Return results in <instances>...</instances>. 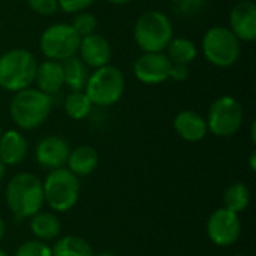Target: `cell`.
I'll list each match as a JSON object with an SVG mask.
<instances>
[{
    "label": "cell",
    "mask_w": 256,
    "mask_h": 256,
    "mask_svg": "<svg viewBox=\"0 0 256 256\" xmlns=\"http://www.w3.org/2000/svg\"><path fill=\"white\" fill-rule=\"evenodd\" d=\"M6 202L15 220L30 219L42 210L44 190L42 182L32 172H20L14 176L6 186Z\"/></svg>",
    "instance_id": "obj_1"
},
{
    "label": "cell",
    "mask_w": 256,
    "mask_h": 256,
    "mask_svg": "<svg viewBox=\"0 0 256 256\" xmlns=\"http://www.w3.org/2000/svg\"><path fill=\"white\" fill-rule=\"evenodd\" d=\"M51 108V96L38 88L27 87L15 93L9 105V112L12 122L20 129L32 130L39 128L48 118Z\"/></svg>",
    "instance_id": "obj_2"
},
{
    "label": "cell",
    "mask_w": 256,
    "mask_h": 256,
    "mask_svg": "<svg viewBox=\"0 0 256 256\" xmlns=\"http://www.w3.org/2000/svg\"><path fill=\"white\" fill-rule=\"evenodd\" d=\"M36 57L22 48H14L0 56V87L16 93L34 82Z\"/></svg>",
    "instance_id": "obj_3"
},
{
    "label": "cell",
    "mask_w": 256,
    "mask_h": 256,
    "mask_svg": "<svg viewBox=\"0 0 256 256\" xmlns=\"http://www.w3.org/2000/svg\"><path fill=\"white\" fill-rule=\"evenodd\" d=\"M172 36L171 20L160 10L144 12L134 27V39L144 52H162Z\"/></svg>",
    "instance_id": "obj_4"
},
{
    "label": "cell",
    "mask_w": 256,
    "mask_h": 256,
    "mask_svg": "<svg viewBox=\"0 0 256 256\" xmlns=\"http://www.w3.org/2000/svg\"><path fill=\"white\" fill-rule=\"evenodd\" d=\"M42 190L44 202H46L52 212L64 213L70 210L80 198V180L72 171L62 166L51 170L42 182Z\"/></svg>",
    "instance_id": "obj_5"
},
{
    "label": "cell",
    "mask_w": 256,
    "mask_h": 256,
    "mask_svg": "<svg viewBox=\"0 0 256 256\" xmlns=\"http://www.w3.org/2000/svg\"><path fill=\"white\" fill-rule=\"evenodd\" d=\"M84 92L93 105L111 106L124 93V75L118 68L111 64L98 68L88 75Z\"/></svg>",
    "instance_id": "obj_6"
},
{
    "label": "cell",
    "mask_w": 256,
    "mask_h": 256,
    "mask_svg": "<svg viewBox=\"0 0 256 256\" xmlns=\"http://www.w3.org/2000/svg\"><path fill=\"white\" fill-rule=\"evenodd\" d=\"M202 52L208 63L218 68H230L237 63L242 46L230 27L214 26L202 38Z\"/></svg>",
    "instance_id": "obj_7"
},
{
    "label": "cell",
    "mask_w": 256,
    "mask_h": 256,
    "mask_svg": "<svg viewBox=\"0 0 256 256\" xmlns=\"http://www.w3.org/2000/svg\"><path fill=\"white\" fill-rule=\"evenodd\" d=\"M244 120V110L242 104L232 96L218 98L208 108L207 114V129L220 138H228L236 135Z\"/></svg>",
    "instance_id": "obj_8"
},
{
    "label": "cell",
    "mask_w": 256,
    "mask_h": 256,
    "mask_svg": "<svg viewBox=\"0 0 256 256\" xmlns=\"http://www.w3.org/2000/svg\"><path fill=\"white\" fill-rule=\"evenodd\" d=\"M81 36L70 24L57 22L44 30L39 39V46L48 60L63 62L72 56H76Z\"/></svg>",
    "instance_id": "obj_9"
},
{
    "label": "cell",
    "mask_w": 256,
    "mask_h": 256,
    "mask_svg": "<svg viewBox=\"0 0 256 256\" xmlns=\"http://www.w3.org/2000/svg\"><path fill=\"white\" fill-rule=\"evenodd\" d=\"M242 234V222L237 213L222 207L214 210L207 220V236L219 248L232 246Z\"/></svg>",
    "instance_id": "obj_10"
},
{
    "label": "cell",
    "mask_w": 256,
    "mask_h": 256,
    "mask_svg": "<svg viewBox=\"0 0 256 256\" xmlns=\"http://www.w3.org/2000/svg\"><path fill=\"white\" fill-rule=\"evenodd\" d=\"M171 60L164 52H144L134 63V74L144 84H160L170 80Z\"/></svg>",
    "instance_id": "obj_11"
},
{
    "label": "cell",
    "mask_w": 256,
    "mask_h": 256,
    "mask_svg": "<svg viewBox=\"0 0 256 256\" xmlns=\"http://www.w3.org/2000/svg\"><path fill=\"white\" fill-rule=\"evenodd\" d=\"M230 28L238 40L254 42L256 39V4L242 0L230 12Z\"/></svg>",
    "instance_id": "obj_12"
},
{
    "label": "cell",
    "mask_w": 256,
    "mask_h": 256,
    "mask_svg": "<svg viewBox=\"0 0 256 256\" xmlns=\"http://www.w3.org/2000/svg\"><path fill=\"white\" fill-rule=\"evenodd\" d=\"M70 148L69 144L60 136H45L42 138L34 150L36 160L40 166L46 170H57L64 166L68 162Z\"/></svg>",
    "instance_id": "obj_13"
},
{
    "label": "cell",
    "mask_w": 256,
    "mask_h": 256,
    "mask_svg": "<svg viewBox=\"0 0 256 256\" xmlns=\"http://www.w3.org/2000/svg\"><path fill=\"white\" fill-rule=\"evenodd\" d=\"M78 52L80 58L87 64V68L94 69L110 64V60L112 57V48L110 42L98 33L82 36L80 40Z\"/></svg>",
    "instance_id": "obj_14"
},
{
    "label": "cell",
    "mask_w": 256,
    "mask_h": 256,
    "mask_svg": "<svg viewBox=\"0 0 256 256\" xmlns=\"http://www.w3.org/2000/svg\"><path fill=\"white\" fill-rule=\"evenodd\" d=\"M174 129L180 138L189 142H198L206 138L208 129L206 118L190 110L180 111L174 118Z\"/></svg>",
    "instance_id": "obj_15"
},
{
    "label": "cell",
    "mask_w": 256,
    "mask_h": 256,
    "mask_svg": "<svg viewBox=\"0 0 256 256\" xmlns=\"http://www.w3.org/2000/svg\"><path fill=\"white\" fill-rule=\"evenodd\" d=\"M34 84H36L38 90L44 92L48 96H52L57 92H60V88L64 86L62 62L46 58V60L38 63Z\"/></svg>",
    "instance_id": "obj_16"
},
{
    "label": "cell",
    "mask_w": 256,
    "mask_h": 256,
    "mask_svg": "<svg viewBox=\"0 0 256 256\" xmlns=\"http://www.w3.org/2000/svg\"><path fill=\"white\" fill-rule=\"evenodd\" d=\"M28 144L24 135L9 129L0 135V160L4 165H18L27 156Z\"/></svg>",
    "instance_id": "obj_17"
},
{
    "label": "cell",
    "mask_w": 256,
    "mask_h": 256,
    "mask_svg": "<svg viewBox=\"0 0 256 256\" xmlns=\"http://www.w3.org/2000/svg\"><path fill=\"white\" fill-rule=\"evenodd\" d=\"M68 170L72 171L76 177H86L92 174L99 164L98 152L90 146H80L70 150L68 158Z\"/></svg>",
    "instance_id": "obj_18"
},
{
    "label": "cell",
    "mask_w": 256,
    "mask_h": 256,
    "mask_svg": "<svg viewBox=\"0 0 256 256\" xmlns=\"http://www.w3.org/2000/svg\"><path fill=\"white\" fill-rule=\"evenodd\" d=\"M30 230L40 242L54 240L60 236V220L52 212H38L30 218Z\"/></svg>",
    "instance_id": "obj_19"
},
{
    "label": "cell",
    "mask_w": 256,
    "mask_h": 256,
    "mask_svg": "<svg viewBox=\"0 0 256 256\" xmlns=\"http://www.w3.org/2000/svg\"><path fill=\"white\" fill-rule=\"evenodd\" d=\"M63 68V76H64V84L72 90H84L88 72H87V64L76 56H72L66 60L62 62Z\"/></svg>",
    "instance_id": "obj_20"
},
{
    "label": "cell",
    "mask_w": 256,
    "mask_h": 256,
    "mask_svg": "<svg viewBox=\"0 0 256 256\" xmlns=\"http://www.w3.org/2000/svg\"><path fill=\"white\" fill-rule=\"evenodd\" d=\"M165 50L168 51L166 56L172 64L189 66L198 56L195 42L188 38H172Z\"/></svg>",
    "instance_id": "obj_21"
},
{
    "label": "cell",
    "mask_w": 256,
    "mask_h": 256,
    "mask_svg": "<svg viewBox=\"0 0 256 256\" xmlns=\"http://www.w3.org/2000/svg\"><path fill=\"white\" fill-rule=\"evenodd\" d=\"M90 244L76 236H66L56 242L51 249V256H93Z\"/></svg>",
    "instance_id": "obj_22"
},
{
    "label": "cell",
    "mask_w": 256,
    "mask_h": 256,
    "mask_svg": "<svg viewBox=\"0 0 256 256\" xmlns=\"http://www.w3.org/2000/svg\"><path fill=\"white\" fill-rule=\"evenodd\" d=\"M249 202H250V190L244 183H234L224 194L225 208L237 214L244 212L249 207Z\"/></svg>",
    "instance_id": "obj_23"
},
{
    "label": "cell",
    "mask_w": 256,
    "mask_h": 256,
    "mask_svg": "<svg viewBox=\"0 0 256 256\" xmlns=\"http://www.w3.org/2000/svg\"><path fill=\"white\" fill-rule=\"evenodd\" d=\"M93 104L86 92H70L64 99V111L74 120H82L92 112Z\"/></svg>",
    "instance_id": "obj_24"
},
{
    "label": "cell",
    "mask_w": 256,
    "mask_h": 256,
    "mask_svg": "<svg viewBox=\"0 0 256 256\" xmlns=\"http://www.w3.org/2000/svg\"><path fill=\"white\" fill-rule=\"evenodd\" d=\"M74 27V30L82 38V36H87V34H92L94 33L96 27H98V20L93 14L90 12H78L70 24Z\"/></svg>",
    "instance_id": "obj_25"
},
{
    "label": "cell",
    "mask_w": 256,
    "mask_h": 256,
    "mask_svg": "<svg viewBox=\"0 0 256 256\" xmlns=\"http://www.w3.org/2000/svg\"><path fill=\"white\" fill-rule=\"evenodd\" d=\"M15 256H51V248L40 240H28L16 249Z\"/></svg>",
    "instance_id": "obj_26"
},
{
    "label": "cell",
    "mask_w": 256,
    "mask_h": 256,
    "mask_svg": "<svg viewBox=\"0 0 256 256\" xmlns=\"http://www.w3.org/2000/svg\"><path fill=\"white\" fill-rule=\"evenodd\" d=\"M27 4L33 12L44 16H51L58 10L57 0H27Z\"/></svg>",
    "instance_id": "obj_27"
},
{
    "label": "cell",
    "mask_w": 256,
    "mask_h": 256,
    "mask_svg": "<svg viewBox=\"0 0 256 256\" xmlns=\"http://www.w3.org/2000/svg\"><path fill=\"white\" fill-rule=\"evenodd\" d=\"M57 2H58V9L68 14H78L87 10L94 3V0H57Z\"/></svg>",
    "instance_id": "obj_28"
},
{
    "label": "cell",
    "mask_w": 256,
    "mask_h": 256,
    "mask_svg": "<svg viewBox=\"0 0 256 256\" xmlns=\"http://www.w3.org/2000/svg\"><path fill=\"white\" fill-rule=\"evenodd\" d=\"M170 78L174 81H184L189 78V66H182V64H172L170 70Z\"/></svg>",
    "instance_id": "obj_29"
},
{
    "label": "cell",
    "mask_w": 256,
    "mask_h": 256,
    "mask_svg": "<svg viewBox=\"0 0 256 256\" xmlns=\"http://www.w3.org/2000/svg\"><path fill=\"white\" fill-rule=\"evenodd\" d=\"M249 164H250V170H252V171H255L256 170V152H252Z\"/></svg>",
    "instance_id": "obj_30"
},
{
    "label": "cell",
    "mask_w": 256,
    "mask_h": 256,
    "mask_svg": "<svg viewBox=\"0 0 256 256\" xmlns=\"http://www.w3.org/2000/svg\"><path fill=\"white\" fill-rule=\"evenodd\" d=\"M4 232H6V225H4V222H3V219L0 218V240L4 237Z\"/></svg>",
    "instance_id": "obj_31"
},
{
    "label": "cell",
    "mask_w": 256,
    "mask_h": 256,
    "mask_svg": "<svg viewBox=\"0 0 256 256\" xmlns=\"http://www.w3.org/2000/svg\"><path fill=\"white\" fill-rule=\"evenodd\" d=\"M105 2H108L111 4H126V3H129L132 0H105Z\"/></svg>",
    "instance_id": "obj_32"
},
{
    "label": "cell",
    "mask_w": 256,
    "mask_h": 256,
    "mask_svg": "<svg viewBox=\"0 0 256 256\" xmlns=\"http://www.w3.org/2000/svg\"><path fill=\"white\" fill-rule=\"evenodd\" d=\"M4 171H6V165L0 160V182H2V178L4 176Z\"/></svg>",
    "instance_id": "obj_33"
},
{
    "label": "cell",
    "mask_w": 256,
    "mask_h": 256,
    "mask_svg": "<svg viewBox=\"0 0 256 256\" xmlns=\"http://www.w3.org/2000/svg\"><path fill=\"white\" fill-rule=\"evenodd\" d=\"M256 123H252V129H250V135H252V141H256Z\"/></svg>",
    "instance_id": "obj_34"
},
{
    "label": "cell",
    "mask_w": 256,
    "mask_h": 256,
    "mask_svg": "<svg viewBox=\"0 0 256 256\" xmlns=\"http://www.w3.org/2000/svg\"><path fill=\"white\" fill-rule=\"evenodd\" d=\"M93 256H117V255H114V254H111V252H102V254H98V255H93Z\"/></svg>",
    "instance_id": "obj_35"
},
{
    "label": "cell",
    "mask_w": 256,
    "mask_h": 256,
    "mask_svg": "<svg viewBox=\"0 0 256 256\" xmlns=\"http://www.w3.org/2000/svg\"><path fill=\"white\" fill-rule=\"evenodd\" d=\"M0 256H8V254H6L4 250H2V249H0Z\"/></svg>",
    "instance_id": "obj_36"
},
{
    "label": "cell",
    "mask_w": 256,
    "mask_h": 256,
    "mask_svg": "<svg viewBox=\"0 0 256 256\" xmlns=\"http://www.w3.org/2000/svg\"><path fill=\"white\" fill-rule=\"evenodd\" d=\"M0 135H2V128H0Z\"/></svg>",
    "instance_id": "obj_37"
}]
</instances>
